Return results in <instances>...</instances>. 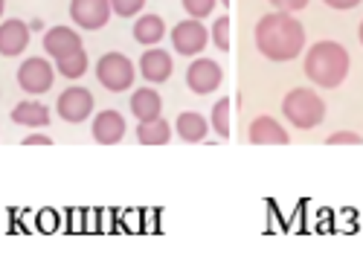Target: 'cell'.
Segmentation results:
<instances>
[{"instance_id":"1","label":"cell","mask_w":363,"mask_h":267,"mask_svg":"<svg viewBox=\"0 0 363 267\" xmlns=\"http://www.w3.org/2000/svg\"><path fill=\"white\" fill-rule=\"evenodd\" d=\"M256 47L270 62H291L306 47V29L291 12L264 15L256 23Z\"/></svg>"},{"instance_id":"2","label":"cell","mask_w":363,"mask_h":267,"mask_svg":"<svg viewBox=\"0 0 363 267\" xmlns=\"http://www.w3.org/2000/svg\"><path fill=\"white\" fill-rule=\"evenodd\" d=\"M352 58L343 44L337 41H320L306 55V76L320 87H337L349 76Z\"/></svg>"},{"instance_id":"3","label":"cell","mask_w":363,"mask_h":267,"mask_svg":"<svg viewBox=\"0 0 363 267\" xmlns=\"http://www.w3.org/2000/svg\"><path fill=\"white\" fill-rule=\"evenodd\" d=\"M282 113L288 116V123L294 128L308 131L325 120V102L314 91H308V87H296V91H291L282 99Z\"/></svg>"},{"instance_id":"4","label":"cell","mask_w":363,"mask_h":267,"mask_svg":"<svg viewBox=\"0 0 363 267\" xmlns=\"http://www.w3.org/2000/svg\"><path fill=\"white\" fill-rule=\"evenodd\" d=\"M96 79L102 87H108L111 93H123L125 87L134 81V64L123 52H105L96 64Z\"/></svg>"},{"instance_id":"5","label":"cell","mask_w":363,"mask_h":267,"mask_svg":"<svg viewBox=\"0 0 363 267\" xmlns=\"http://www.w3.org/2000/svg\"><path fill=\"white\" fill-rule=\"evenodd\" d=\"M55 110L65 123H84L90 110H94V96H90V91H84V87H67V91L58 96Z\"/></svg>"},{"instance_id":"6","label":"cell","mask_w":363,"mask_h":267,"mask_svg":"<svg viewBox=\"0 0 363 267\" xmlns=\"http://www.w3.org/2000/svg\"><path fill=\"white\" fill-rule=\"evenodd\" d=\"M18 84L26 93H47L52 87V67L44 58H26L18 70Z\"/></svg>"},{"instance_id":"7","label":"cell","mask_w":363,"mask_h":267,"mask_svg":"<svg viewBox=\"0 0 363 267\" xmlns=\"http://www.w3.org/2000/svg\"><path fill=\"white\" fill-rule=\"evenodd\" d=\"M209 41V33L203 29V23H198L195 18L192 21H180L174 29H172V44L180 55H195L206 47Z\"/></svg>"},{"instance_id":"8","label":"cell","mask_w":363,"mask_h":267,"mask_svg":"<svg viewBox=\"0 0 363 267\" xmlns=\"http://www.w3.org/2000/svg\"><path fill=\"white\" fill-rule=\"evenodd\" d=\"M221 79H224L221 67L216 62H209V58H198V62L189 64V70H186V84L192 87V93H198V96L218 91Z\"/></svg>"},{"instance_id":"9","label":"cell","mask_w":363,"mask_h":267,"mask_svg":"<svg viewBox=\"0 0 363 267\" xmlns=\"http://www.w3.org/2000/svg\"><path fill=\"white\" fill-rule=\"evenodd\" d=\"M70 18L84 29H99L111 18V0H73Z\"/></svg>"},{"instance_id":"10","label":"cell","mask_w":363,"mask_h":267,"mask_svg":"<svg viewBox=\"0 0 363 267\" xmlns=\"http://www.w3.org/2000/svg\"><path fill=\"white\" fill-rule=\"evenodd\" d=\"M29 44V26L23 21H6L0 23V55H21Z\"/></svg>"},{"instance_id":"11","label":"cell","mask_w":363,"mask_h":267,"mask_svg":"<svg viewBox=\"0 0 363 267\" xmlns=\"http://www.w3.org/2000/svg\"><path fill=\"white\" fill-rule=\"evenodd\" d=\"M44 50L58 62V58H67L76 50H82V41H79V35L73 33L70 26H55L44 35Z\"/></svg>"},{"instance_id":"12","label":"cell","mask_w":363,"mask_h":267,"mask_svg":"<svg viewBox=\"0 0 363 267\" xmlns=\"http://www.w3.org/2000/svg\"><path fill=\"white\" fill-rule=\"evenodd\" d=\"M288 131L274 120V116H259L250 125V142L253 145H288Z\"/></svg>"},{"instance_id":"13","label":"cell","mask_w":363,"mask_h":267,"mask_svg":"<svg viewBox=\"0 0 363 267\" xmlns=\"http://www.w3.org/2000/svg\"><path fill=\"white\" fill-rule=\"evenodd\" d=\"M94 137L102 145H113L125 137V120L119 116V110H102L94 120Z\"/></svg>"},{"instance_id":"14","label":"cell","mask_w":363,"mask_h":267,"mask_svg":"<svg viewBox=\"0 0 363 267\" xmlns=\"http://www.w3.org/2000/svg\"><path fill=\"white\" fill-rule=\"evenodd\" d=\"M172 70H174V64L166 50H148L140 58V73L145 76V81H166L172 76Z\"/></svg>"},{"instance_id":"15","label":"cell","mask_w":363,"mask_h":267,"mask_svg":"<svg viewBox=\"0 0 363 267\" xmlns=\"http://www.w3.org/2000/svg\"><path fill=\"white\" fill-rule=\"evenodd\" d=\"M163 110V99L157 91H151V87H140V91H134L131 96V113L137 116L140 123H151L157 120Z\"/></svg>"},{"instance_id":"16","label":"cell","mask_w":363,"mask_h":267,"mask_svg":"<svg viewBox=\"0 0 363 267\" xmlns=\"http://www.w3.org/2000/svg\"><path fill=\"white\" fill-rule=\"evenodd\" d=\"M12 120H15L18 125L41 128V125H50V108L41 105V102H21V105H15V110H12Z\"/></svg>"},{"instance_id":"17","label":"cell","mask_w":363,"mask_h":267,"mask_svg":"<svg viewBox=\"0 0 363 267\" xmlns=\"http://www.w3.org/2000/svg\"><path fill=\"white\" fill-rule=\"evenodd\" d=\"M163 35H166V23H163L160 15H143V18L134 23V38H137L140 44H145V47L163 41Z\"/></svg>"},{"instance_id":"18","label":"cell","mask_w":363,"mask_h":267,"mask_svg":"<svg viewBox=\"0 0 363 267\" xmlns=\"http://www.w3.org/2000/svg\"><path fill=\"white\" fill-rule=\"evenodd\" d=\"M174 128H177L180 140H186V142H198V140L206 137V123H203V116H201V113H192V110L180 113Z\"/></svg>"},{"instance_id":"19","label":"cell","mask_w":363,"mask_h":267,"mask_svg":"<svg viewBox=\"0 0 363 267\" xmlns=\"http://www.w3.org/2000/svg\"><path fill=\"white\" fill-rule=\"evenodd\" d=\"M169 134H172V128H169L166 120H160V116L151 120V123H140V128H137V140L143 145H166Z\"/></svg>"},{"instance_id":"20","label":"cell","mask_w":363,"mask_h":267,"mask_svg":"<svg viewBox=\"0 0 363 267\" xmlns=\"http://www.w3.org/2000/svg\"><path fill=\"white\" fill-rule=\"evenodd\" d=\"M84 70H87V52L84 50H76L67 58H58V73L65 79H79V76H84Z\"/></svg>"},{"instance_id":"21","label":"cell","mask_w":363,"mask_h":267,"mask_svg":"<svg viewBox=\"0 0 363 267\" xmlns=\"http://www.w3.org/2000/svg\"><path fill=\"white\" fill-rule=\"evenodd\" d=\"M230 99H218V105L213 108V128L218 131V137H230Z\"/></svg>"},{"instance_id":"22","label":"cell","mask_w":363,"mask_h":267,"mask_svg":"<svg viewBox=\"0 0 363 267\" xmlns=\"http://www.w3.org/2000/svg\"><path fill=\"white\" fill-rule=\"evenodd\" d=\"M213 41H216V47L224 50V52L230 50V18H227V15L216 21V26H213Z\"/></svg>"},{"instance_id":"23","label":"cell","mask_w":363,"mask_h":267,"mask_svg":"<svg viewBox=\"0 0 363 267\" xmlns=\"http://www.w3.org/2000/svg\"><path fill=\"white\" fill-rule=\"evenodd\" d=\"M184 9H186L195 21H201V18H206L209 12L216 9V0H184Z\"/></svg>"},{"instance_id":"24","label":"cell","mask_w":363,"mask_h":267,"mask_svg":"<svg viewBox=\"0 0 363 267\" xmlns=\"http://www.w3.org/2000/svg\"><path fill=\"white\" fill-rule=\"evenodd\" d=\"M143 4L145 0H111V9L116 15H123V18H131V15H137L143 9Z\"/></svg>"},{"instance_id":"25","label":"cell","mask_w":363,"mask_h":267,"mask_svg":"<svg viewBox=\"0 0 363 267\" xmlns=\"http://www.w3.org/2000/svg\"><path fill=\"white\" fill-rule=\"evenodd\" d=\"M325 142H328V145H360L363 137H360L357 131H335Z\"/></svg>"},{"instance_id":"26","label":"cell","mask_w":363,"mask_h":267,"mask_svg":"<svg viewBox=\"0 0 363 267\" xmlns=\"http://www.w3.org/2000/svg\"><path fill=\"white\" fill-rule=\"evenodd\" d=\"M279 12H296V9H306L308 0H270Z\"/></svg>"},{"instance_id":"27","label":"cell","mask_w":363,"mask_h":267,"mask_svg":"<svg viewBox=\"0 0 363 267\" xmlns=\"http://www.w3.org/2000/svg\"><path fill=\"white\" fill-rule=\"evenodd\" d=\"M360 4V0H325V6L331 9H354Z\"/></svg>"},{"instance_id":"28","label":"cell","mask_w":363,"mask_h":267,"mask_svg":"<svg viewBox=\"0 0 363 267\" xmlns=\"http://www.w3.org/2000/svg\"><path fill=\"white\" fill-rule=\"evenodd\" d=\"M52 140L50 137H41V134H33V137H26L23 140V145H50Z\"/></svg>"},{"instance_id":"29","label":"cell","mask_w":363,"mask_h":267,"mask_svg":"<svg viewBox=\"0 0 363 267\" xmlns=\"http://www.w3.org/2000/svg\"><path fill=\"white\" fill-rule=\"evenodd\" d=\"M357 35H360V44H363V21H360V29H357Z\"/></svg>"},{"instance_id":"30","label":"cell","mask_w":363,"mask_h":267,"mask_svg":"<svg viewBox=\"0 0 363 267\" xmlns=\"http://www.w3.org/2000/svg\"><path fill=\"white\" fill-rule=\"evenodd\" d=\"M0 15H4V0H0Z\"/></svg>"},{"instance_id":"31","label":"cell","mask_w":363,"mask_h":267,"mask_svg":"<svg viewBox=\"0 0 363 267\" xmlns=\"http://www.w3.org/2000/svg\"><path fill=\"white\" fill-rule=\"evenodd\" d=\"M221 4H230V0H221Z\"/></svg>"}]
</instances>
